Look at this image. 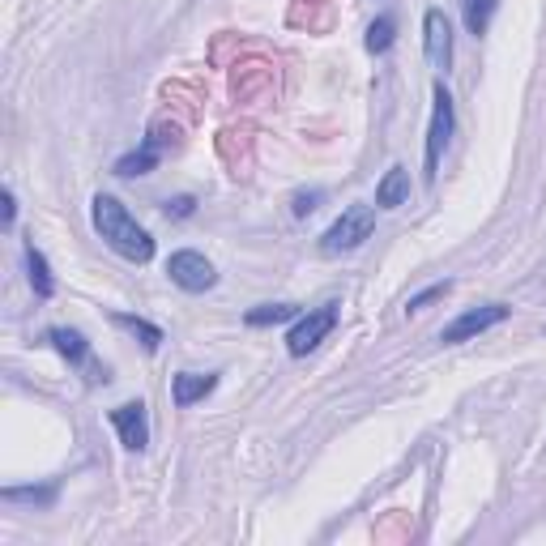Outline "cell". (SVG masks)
I'll return each instance as SVG.
<instances>
[{
	"instance_id": "ac0fdd59",
	"label": "cell",
	"mask_w": 546,
	"mask_h": 546,
	"mask_svg": "<svg viewBox=\"0 0 546 546\" xmlns=\"http://www.w3.org/2000/svg\"><path fill=\"white\" fill-rule=\"evenodd\" d=\"M0 500H9V504H39V508H52V504H56V483H47V487H5V491H0Z\"/></svg>"
},
{
	"instance_id": "2e32d148",
	"label": "cell",
	"mask_w": 546,
	"mask_h": 546,
	"mask_svg": "<svg viewBox=\"0 0 546 546\" xmlns=\"http://www.w3.org/2000/svg\"><path fill=\"white\" fill-rule=\"evenodd\" d=\"M299 303H261V308H252L244 316V325L248 329H273V325H282V320H299Z\"/></svg>"
},
{
	"instance_id": "3957f363",
	"label": "cell",
	"mask_w": 546,
	"mask_h": 546,
	"mask_svg": "<svg viewBox=\"0 0 546 546\" xmlns=\"http://www.w3.org/2000/svg\"><path fill=\"white\" fill-rule=\"evenodd\" d=\"M372 231H376V205H350V210H342V218L320 235V252L325 256L355 252L372 239Z\"/></svg>"
},
{
	"instance_id": "ba28073f",
	"label": "cell",
	"mask_w": 546,
	"mask_h": 546,
	"mask_svg": "<svg viewBox=\"0 0 546 546\" xmlns=\"http://www.w3.org/2000/svg\"><path fill=\"white\" fill-rule=\"evenodd\" d=\"M111 427L120 431V444L128 453H146L150 448V414H146V401H124L107 414Z\"/></svg>"
},
{
	"instance_id": "7c38bea8",
	"label": "cell",
	"mask_w": 546,
	"mask_h": 546,
	"mask_svg": "<svg viewBox=\"0 0 546 546\" xmlns=\"http://www.w3.org/2000/svg\"><path fill=\"white\" fill-rule=\"evenodd\" d=\"M410 201V171L393 163L389 171H384V180L376 184V210H397V205Z\"/></svg>"
},
{
	"instance_id": "9c48e42d",
	"label": "cell",
	"mask_w": 546,
	"mask_h": 546,
	"mask_svg": "<svg viewBox=\"0 0 546 546\" xmlns=\"http://www.w3.org/2000/svg\"><path fill=\"white\" fill-rule=\"evenodd\" d=\"M158 163H163V137H158V128H154V133H150L146 141H141L137 150L120 154V158H116V167H111V171H116L120 180H137V175H150Z\"/></svg>"
},
{
	"instance_id": "ffe728a7",
	"label": "cell",
	"mask_w": 546,
	"mask_h": 546,
	"mask_svg": "<svg viewBox=\"0 0 546 546\" xmlns=\"http://www.w3.org/2000/svg\"><path fill=\"white\" fill-rule=\"evenodd\" d=\"M320 201H325V192H320V188H312V192H299V197L291 201V214H295V218H308Z\"/></svg>"
},
{
	"instance_id": "52a82bcc",
	"label": "cell",
	"mask_w": 546,
	"mask_h": 546,
	"mask_svg": "<svg viewBox=\"0 0 546 546\" xmlns=\"http://www.w3.org/2000/svg\"><path fill=\"white\" fill-rule=\"evenodd\" d=\"M423 52L431 60V69H440V73L453 69V22H448L444 9L423 13Z\"/></svg>"
},
{
	"instance_id": "277c9868",
	"label": "cell",
	"mask_w": 546,
	"mask_h": 546,
	"mask_svg": "<svg viewBox=\"0 0 546 546\" xmlns=\"http://www.w3.org/2000/svg\"><path fill=\"white\" fill-rule=\"evenodd\" d=\"M508 316H512V308H508V303H483V308H470V312H461L457 320H448V325L440 329V342H444V346L474 342V337H483L487 329L504 325Z\"/></svg>"
},
{
	"instance_id": "44dd1931",
	"label": "cell",
	"mask_w": 546,
	"mask_h": 546,
	"mask_svg": "<svg viewBox=\"0 0 546 546\" xmlns=\"http://www.w3.org/2000/svg\"><path fill=\"white\" fill-rule=\"evenodd\" d=\"M163 210H167V218H192L197 214V197H171Z\"/></svg>"
},
{
	"instance_id": "e0dca14e",
	"label": "cell",
	"mask_w": 546,
	"mask_h": 546,
	"mask_svg": "<svg viewBox=\"0 0 546 546\" xmlns=\"http://www.w3.org/2000/svg\"><path fill=\"white\" fill-rule=\"evenodd\" d=\"M393 43H397V18H393V13H380V18H376L372 26H367L363 47H367L372 56H384Z\"/></svg>"
},
{
	"instance_id": "9a60e30c",
	"label": "cell",
	"mask_w": 546,
	"mask_h": 546,
	"mask_svg": "<svg viewBox=\"0 0 546 546\" xmlns=\"http://www.w3.org/2000/svg\"><path fill=\"white\" fill-rule=\"evenodd\" d=\"M495 13H500V0H461V18H465V30H470L474 39H483Z\"/></svg>"
},
{
	"instance_id": "d6986e66",
	"label": "cell",
	"mask_w": 546,
	"mask_h": 546,
	"mask_svg": "<svg viewBox=\"0 0 546 546\" xmlns=\"http://www.w3.org/2000/svg\"><path fill=\"white\" fill-rule=\"evenodd\" d=\"M448 291H453V282H431L427 291H419V295H410L406 299V312H423L427 303H436V299H444Z\"/></svg>"
},
{
	"instance_id": "7a4b0ae2",
	"label": "cell",
	"mask_w": 546,
	"mask_h": 546,
	"mask_svg": "<svg viewBox=\"0 0 546 546\" xmlns=\"http://www.w3.org/2000/svg\"><path fill=\"white\" fill-rule=\"evenodd\" d=\"M457 128V107H453V94H448L444 82L431 86V124H427V158H423V180L436 184L440 175V154L448 146V137H453Z\"/></svg>"
},
{
	"instance_id": "8fae6325",
	"label": "cell",
	"mask_w": 546,
	"mask_h": 546,
	"mask_svg": "<svg viewBox=\"0 0 546 546\" xmlns=\"http://www.w3.org/2000/svg\"><path fill=\"white\" fill-rule=\"evenodd\" d=\"M218 389V372H180V376H171V401L180 410H188V406H197V401H205Z\"/></svg>"
},
{
	"instance_id": "4fadbf2b",
	"label": "cell",
	"mask_w": 546,
	"mask_h": 546,
	"mask_svg": "<svg viewBox=\"0 0 546 546\" xmlns=\"http://www.w3.org/2000/svg\"><path fill=\"white\" fill-rule=\"evenodd\" d=\"M111 325H120L124 333H133L137 342L150 350V355H154V350L167 342V333H163V329H158V325H150L146 316H133V312H111Z\"/></svg>"
},
{
	"instance_id": "8992f818",
	"label": "cell",
	"mask_w": 546,
	"mask_h": 546,
	"mask_svg": "<svg viewBox=\"0 0 546 546\" xmlns=\"http://www.w3.org/2000/svg\"><path fill=\"white\" fill-rule=\"evenodd\" d=\"M333 325H337V303H325V308L303 312L291 325V333H286V350H291L295 359H308L312 350L333 333Z\"/></svg>"
},
{
	"instance_id": "5b68a950",
	"label": "cell",
	"mask_w": 546,
	"mask_h": 546,
	"mask_svg": "<svg viewBox=\"0 0 546 546\" xmlns=\"http://www.w3.org/2000/svg\"><path fill=\"white\" fill-rule=\"evenodd\" d=\"M167 278L188 295H205L218 286V269L205 261L197 248H180V252H171V261H167Z\"/></svg>"
},
{
	"instance_id": "6da1fadb",
	"label": "cell",
	"mask_w": 546,
	"mask_h": 546,
	"mask_svg": "<svg viewBox=\"0 0 546 546\" xmlns=\"http://www.w3.org/2000/svg\"><path fill=\"white\" fill-rule=\"evenodd\" d=\"M90 218H94L99 239L116 256H124V261H133V265L154 261V235L141 227V222L124 210V201H116L111 192H99V197L90 201Z\"/></svg>"
},
{
	"instance_id": "5bb4252c",
	"label": "cell",
	"mask_w": 546,
	"mask_h": 546,
	"mask_svg": "<svg viewBox=\"0 0 546 546\" xmlns=\"http://www.w3.org/2000/svg\"><path fill=\"white\" fill-rule=\"evenodd\" d=\"M26 273H30V286H35V295H39V299H52V295H56L52 265H47V256L35 248V239L26 244Z\"/></svg>"
},
{
	"instance_id": "7402d4cb",
	"label": "cell",
	"mask_w": 546,
	"mask_h": 546,
	"mask_svg": "<svg viewBox=\"0 0 546 546\" xmlns=\"http://www.w3.org/2000/svg\"><path fill=\"white\" fill-rule=\"evenodd\" d=\"M0 205H5V218H0V227L13 231V222H18V197H13V188L0 192Z\"/></svg>"
},
{
	"instance_id": "30bf717a",
	"label": "cell",
	"mask_w": 546,
	"mask_h": 546,
	"mask_svg": "<svg viewBox=\"0 0 546 546\" xmlns=\"http://www.w3.org/2000/svg\"><path fill=\"white\" fill-rule=\"evenodd\" d=\"M47 342H52L73 367H86V372H94V380H107V367H99V363L90 359V342H86V337L77 333V329L56 325V329H47Z\"/></svg>"
}]
</instances>
